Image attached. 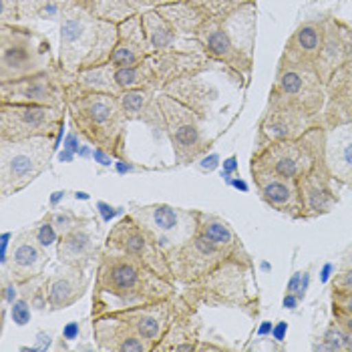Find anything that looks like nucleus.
Here are the masks:
<instances>
[{
    "label": "nucleus",
    "mask_w": 352,
    "mask_h": 352,
    "mask_svg": "<svg viewBox=\"0 0 352 352\" xmlns=\"http://www.w3.org/2000/svg\"><path fill=\"white\" fill-rule=\"evenodd\" d=\"M75 197H77V199H87L89 195H87V193H82V191H77V193H75Z\"/></svg>",
    "instance_id": "obj_51"
},
{
    "label": "nucleus",
    "mask_w": 352,
    "mask_h": 352,
    "mask_svg": "<svg viewBox=\"0 0 352 352\" xmlns=\"http://www.w3.org/2000/svg\"><path fill=\"white\" fill-rule=\"evenodd\" d=\"M169 262L179 294L195 308H238L258 316L254 262L223 217L199 210L197 232L169 254Z\"/></svg>",
    "instance_id": "obj_1"
},
{
    "label": "nucleus",
    "mask_w": 352,
    "mask_h": 352,
    "mask_svg": "<svg viewBox=\"0 0 352 352\" xmlns=\"http://www.w3.org/2000/svg\"><path fill=\"white\" fill-rule=\"evenodd\" d=\"M34 232H36V240L41 242V244L45 245V248H49V245H53L58 242V232L54 230V226L51 223V219L49 216H45L38 223H34Z\"/></svg>",
    "instance_id": "obj_38"
},
{
    "label": "nucleus",
    "mask_w": 352,
    "mask_h": 352,
    "mask_svg": "<svg viewBox=\"0 0 352 352\" xmlns=\"http://www.w3.org/2000/svg\"><path fill=\"white\" fill-rule=\"evenodd\" d=\"M326 89L328 101L318 123L326 129L352 123V58L332 75Z\"/></svg>",
    "instance_id": "obj_27"
},
{
    "label": "nucleus",
    "mask_w": 352,
    "mask_h": 352,
    "mask_svg": "<svg viewBox=\"0 0 352 352\" xmlns=\"http://www.w3.org/2000/svg\"><path fill=\"white\" fill-rule=\"evenodd\" d=\"M204 162H206L204 163V169H212L217 163V155H210V157H206Z\"/></svg>",
    "instance_id": "obj_46"
},
{
    "label": "nucleus",
    "mask_w": 352,
    "mask_h": 352,
    "mask_svg": "<svg viewBox=\"0 0 352 352\" xmlns=\"http://www.w3.org/2000/svg\"><path fill=\"white\" fill-rule=\"evenodd\" d=\"M177 294L173 298L133 306V308H123V310H113V312L135 330L137 334L151 346V352H155L175 318Z\"/></svg>",
    "instance_id": "obj_18"
},
{
    "label": "nucleus",
    "mask_w": 352,
    "mask_h": 352,
    "mask_svg": "<svg viewBox=\"0 0 352 352\" xmlns=\"http://www.w3.org/2000/svg\"><path fill=\"white\" fill-rule=\"evenodd\" d=\"M56 137H30L23 141H0V193L10 197L28 188L53 160Z\"/></svg>",
    "instance_id": "obj_8"
},
{
    "label": "nucleus",
    "mask_w": 352,
    "mask_h": 352,
    "mask_svg": "<svg viewBox=\"0 0 352 352\" xmlns=\"http://www.w3.org/2000/svg\"><path fill=\"white\" fill-rule=\"evenodd\" d=\"M163 93L175 97L179 103L190 107L201 121H208L212 107L217 99V89L212 82L204 81L199 75L169 82L162 89Z\"/></svg>",
    "instance_id": "obj_33"
},
{
    "label": "nucleus",
    "mask_w": 352,
    "mask_h": 352,
    "mask_svg": "<svg viewBox=\"0 0 352 352\" xmlns=\"http://www.w3.org/2000/svg\"><path fill=\"white\" fill-rule=\"evenodd\" d=\"M326 32L324 21H308L302 23L294 34L288 38L284 53L280 56L282 63H294V65H310L314 67L318 60V54L322 51Z\"/></svg>",
    "instance_id": "obj_29"
},
{
    "label": "nucleus",
    "mask_w": 352,
    "mask_h": 352,
    "mask_svg": "<svg viewBox=\"0 0 352 352\" xmlns=\"http://www.w3.org/2000/svg\"><path fill=\"white\" fill-rule=\"evenodd\" d=\"M332 312H334V318H336V322L340 326H344L349 332H352V314L351 312H344V310H340V308H334L332 306Z\"/></svg>",
    "instance_id": "obj_42"
},
{
    "label": "nucleus",
    "mask_w": 352,
    "mask_h": 352,
    "mask_svg": "<svg viewBox=\"0 0 352 352\" xmlns=\"http://www.w3.org/2000/svg\"><path fill=\"white\" fill-rule=\"evenodd\" d=\"M324 162L336 184L352 188V123L326 129Z\"/></svg>",
    "instance_id": "obj_31"
},
{
    "label": "nucleus",
    "mask_w": 352,
    "mask_h": 352,
    "mask_svg": "<svg viewBox=\"0 0 352 352\" xmlns=\"http://www.w3.org/2000/svg\"><path fill=\"white\" fill-rule=\"evenodd\" d=\"M127 214H131L167 256L186 244L199 226V210L175 208L169 204L135 206Z\"/></svg>",
    "instance_id": "obj_11"
},
{
    "label": "nucleus",
    "mask_w": 352,
    "mask_h": 352,
    "mask_svg": "<svg viewBox=\"0 0 352 352\" xmlns=\"http://www.w3.org/2000/svg\"><path fill=\"white\" fill-rule=\"evenodd\" d=\"M75 0H21L23 21H51L60 23L65 10Z\"/></svg>",
    "instance_id": "obj_35"
},
{
    "label": "nucleus",
    "mask_w": 352,
    "mask_h": 352,
    "mask_svg": "<svg viewBox=\"0 0 352 352\" xmlns=\"http://www.w3.org/2000/svg\"><path fill=\"white\" fill-rule=\"evenodd\" d=\"M143 2H145V6H147V8L155 6V0H143Z\"/></svg>",
    "instance_id": "obj_52"
},
{
    "label": "nucleus",
    "mask_w": 352,
    "mask_h": 352,
    "mask_svg": "<svg viewBox=\"0 0 352 352\" xmlns=\"http://www.w3.org/2000/svg\"><path fill=\"white\" fill-rule=\"evenodd\" d=\"M105 242L101 240V230L97 219L82 216V219L56 242V258L65 266L87 270L99 262Z\"/></svg>",
    "instance_id": "obj_16"
},
{
    "label": "nucleus",
    "mask_w": 352,
    "mask_h": 352,
    "mask_svg": "<svg viewBox=\"0 0 352 352\" xmlns=\"http://www.w3.org/2000/svg\"><path fill=\"white\" fill-rule=\"evenodd\" d=\"M332 306L352 314V292H336V290H332Z\"/></svg>",
    "instance_id": "obj_41"
},
{
    "label": "nucleus",
    "mask_w": 352,
    "mask_h": 352,
    "mask_svg": "<svg viewBox=\"0 0 352 352\" xmlns=\"http://www.w3.org/2000/svg\"><path fill=\"white\" fill-rule=\"evenodd\" d=\"M177 292L175 282L163 278L141 260L103 250L95 270L91 316L173 298Z\"/></svg>",
    "instance_id": "obj_2"
},
{
    "label": "nucleus",
    "mask_w": 352,
    "mask_h": 352,
    "mask_svg": "<svg viewBox=\"0 0 352 352\" xmlns=\"http://www.w3.org/2000/svg\"><path fill=\"white\" fill-rule=\"evenodd\" d=\"M58 25V69L63 77L109 63L119 25L93 16L77 0L65 10Z\"/></svg>",
    "instance_id": "obj_4"
},
{
    "label": "nucleus",
    "mask_w": 352,
    "mask_h": 352,
    "mask_svg": "<svg viewBox=\"0 0 352 352\" xmlns=\"http://www.w3.org/2000/svg\"><path fill=\"white\" fill-rule=\"evenodd\" d=\"M157 87H137L117 95V99L129 121H143L149 129L165 133V121L157 103Z\"/></svg>",
    "instance_id": "obj_32"
},
{
    "label": "nucleus",
    "mask_w": 352,
    "mask_h": 352,
    "mask_svg": "<svg viewBox=\"0 0 352 352\" xmlns=\"http://www.w3.org/2000/svg\"><path fill=\"white\" fill-rule=\"evenodd\" d=\"M252 179L256 184L260 197L270 208L290 216L292 219H302V206H300L296 179H284V177L272 175L266 171H252Z\"/></svg>",
    "instance_id": "obj_28"
},
{
    "label": "nucleus",
    "mask_w": 352,
    "mask_h": 352,
    "mask_svg": "<svg viewBox=\"0 0 352 352\" xmlns=\"http://www.w3.org/2000/svg\"><path fill=\"white\" fill-rule=\"evenodd\" d=\"M326 127L312 125L296 139L272 141L254 149L250 171H266L284 179H300L324 162Z\"/></svg>",
    "instance_id": "obj_6"
},
{
    "label": "nucleus",
    "mask_w": 352,
    "mask_h": 352,
    "mask_svg": "<svg viewBox=\"0 0 352 352\" xmlns=\"http://www.w3.org/2000/svg\"><path fill=\"white\" fill-rule=\"evenodd\" d=\"M165 2H175V0H155V6L157 4H165Z\"/></svg>",
    "instance_id": "obj_53"
},
{
    "label": "nucleus",
    "mask_w": 352,
    "mask_h": 352,
    "mask_svg": "<svg viewBox=\"0 0 352 352\" xmlns=\"http://www.w3.org/2000/svg\"><path fill=\"white\" fill-rule=\"evenodd\" d=\"M147 56H149V49H147L143 19L141 14H133L127 21L119 23L117 45L111 53L109 63L117 67H135L145 63Z\"/></svg>",
    "instance_id": "obj_30"
},
{
    "label": "nucleus",
    "mask_w": 352,
    "mask_h": 352,
    "mask_svg": "<svg viewBox=\"0 0 352 352\" xmlns=\"http://www.w3.org/2000/svg\"><path fill=\"white\" fill-rule=\"evenodd\" d=\"M63 82H65L67 97L82 95V93L121 95L137 87H157L147 60L135 67H117V65L105 63L99 67L79 71L71 77H63Z\"/></svg>",
    "instance_id": "obj_12"
},
{
    "label": "nucleus",
    "mask_w": 352,
    "mask_h": 352,
    "mask_svg": "<svg viewBox=\"0 0 352 352\" xmlns=\"http://www.w3.org/2000/svg\"><path fill=\"white\" fill-rule=\"evenodd\" d=\"M147 65L151 67L160 91L169 82L195 77L214 69L206 53H155L147 56Z\"/></svg>",
    "instance_id": "obj_23"
},
{
    "label": "nucleus",
    "mask_w": 352,
    "mask_h": 352,
    "mask_svg": "<svg viewBox=\"0 0 352 352\" xmlns=\"http://www.w3.org/2000/svg\"><path fill=\"white\" fill-rule=\"evenodd\" d=\"M141 19H143V28H145V38H147L149 54L204 53L201 45L195 38L182 34L155 6L145 8L141 12Z\"/></svg>",
    "instance_id": "obj_20"
},
{
    "label": "nucleus",
    "mask_w": 352,
    "mask_h": 352,
    "mask_svg": "<svg viewBox=\"0 0 352 352\" xmlns=\"http://www.w3.org/2000/svg\"><path fill=\"white\" fill-rule=\"evenodd\" d=\"M93 16L109 23H123L133 14H141L147 6L143 0H77Z\"/></svg>",
    "instance_id": "obj_34"
},
{
    "label": "nucleus",
    "mask_w": 352,
    "mask_h": 352,
    "mask_svg": "<svg viewBox=\"0 0 352 352\" xmlns=\"http://www.w3.org/2000/svg\"><path fill=\"white\" fill-rule=\"evenodd\" d=\"M79 332H81L79 322H71V324H67L63 328V336H65L67 340H75V338L79 336Z\"/></svg>",
    "instance_id": "obj_43"
},
{
    "label": "nucleus",
    "mask_w": 352,
    "mask_h": 352,
    "mask_svg": "<svg viewBox=\"0 0 352 352\" xmlns=\"http://www.w3.org/2000/svg\"><path fill=\"white\" fill-rule=\"evenodd\" d=\"M21 0H0V25H21Z\"/></svg>",
    "instance_id": "obj_37"
},
{
    "label": "nucleus",
    "mask_w": 352,
    "mask_h": 352,
    "mask_svg": "<svg viewBox=\"0 0 352 352\" xmlns=\"http://www.w3.org/2000/svg\"><path fill=\"white\" fill-rule=\"evenodd\" d=\"M298 282H300V274H296V276H294V278L290 280V284H288V292H290V294H292V292L296 290V286H298Z\"/></svg>",
    "instance_id": "obj_47"
},
{
    "label": "nucleus",
    "mask_w": 352,
    "mask_h": 352,
    "mask_svg": "<svg viewBox=\"0 0 352 352\" xmlns=\"http://www.w3.org/2000/svg\"><path fill=\"white\" fill-rule=\"evenodd\" d=\"M67 109L49 105L0 103V141H23L30 137L63 135Z\"/></svg>",
    "instance_id": "obj_13"
},
{
    "label": "nucleus",
    "mask_w": 352,
    "mask_h": 352,
    "mask_svg": "<svg viewBox=\"0 0 352 352\" xmlns=\"http://www.w3.org/2000/svg\"><path fill=\"white\" fill-rule=\"evenodd\" d=\"M340 266H342V270H344V268H352V245H351V250L344 254V258H342V264H340Z\"/></svg>",
    "instance_id": "obj_45"
},
{
    "label": "nucleus",
    "mask_w": 352,
    "mask_h": 352,
    "mask_svg": "<svg viewBox=\"0 0 352 352\" xmlns=\"http://www.w3.org/2000/svg\"><path fill=\"white\" fill-rule=\"evenodd\" d=\"M284 332H286V324H280L276 328V338L278 340H282V336H284Z\"/></svg>",
    "instance_id": "obj_49"
},
{
    "label": "nucleus",
    "mask_w": 352,
    "mask_h": 352,
    "mask_svg": "<svg viewBox=\"0 0 352 352\" xmlns=\"http://www.w3.org/2000/svg\"><path fill=\"white\" fill-rule=\"evenodd\" d=\"M199 330L201 318L197 314V308L190 304L182 294H177V308L175 318L169 326L162 344L155 352H193L199 346Z\"/></svg>",
    "instance_id": "obj_25"
},
{
    "label": "nucleus",
    "mask_w": 352,
    "mask_h": 352,
    "mask_svg": "<svg viewBox=\"0 0 352 352\" xmlns=\"http://www.w3.org/2000/svg\"><path fill=\"white\" fill-rule=\"evenodd\" d=\"M60 197H65V191H56V195H53V199H51V201H53V206L58 201V199H60Z\"/></svg>",
    "instance_id": "obj_50"
},
{
    "label": "nucleus",
    "mask_w": 352,
    "mask_h": 352,
    "mask_svg": "<svg viewBox=\"0 0 352 352\" xmlns=\"http://www.w3.org/2000/svg\"><path fill=\"white\" fill-rule=\"evenodd\" d=\"M91 330L99 351L151 352V346L115 312L91 316Z\"/></svg>",
    "instance_id": "obj_21"
},
{
    "label": "nucleus",
    "mask_w": 352,
    "mask_h": 352,
    "mask_svg": "<svg viewBox=\"0 0 352 352\" xmlns=\"http://www.w3.org/2000/svg\"><path fill=\"white\" fill-rule=\"evenodd\" d=\"M47 216L54 226V230L58 232V236L71 232L82 219V216L75 214L73 210H67V208H58V210H53V212H47Z\"/></svg>",
    "instance_id": "obj_36"
},
{
    "label": "nucleus",
    "mask_w": 352,
    "mask_h": 352,
    "mask_svg": "<svg viewBox=\"0 0 352 352\" xmlns=\"http://www.w3.org/2000/svg\"><path fill=\"white\" fill-rule=\"evenodd\" d=\"M256 16V0H252L221 19L206 21L193 36L212 65L242 87L250 82L254 69Z\"/></svg>",
    "instance_id": "obj_3"
},
{
    "label": "nucleus",
    "mask_w": 352,
    "mask_h": 352,
    "mask_svg": "<svg viewBox=\"0 0 352 352\" xmlns=\"http://www.w3.org/2000/svg\"><path fill=\"white\" fill-rule=\"evenodd\" d=\"M67 113L73 127L91 145L105 149L117 162L127 160V115L117 95L82 93L67 97Z\"/></svg>",
    "instance_id": "obj_5"
},
{
    "label": "nucleus",
    "mask_w": 352,
    "mask_h": 352,
    "mask_svg": "<svg viewBox=\"0 0 352 352\" xmlns=\"http://www.w3.org/2000/svg\"><path fill=\"white\" fill-rule=\"evenodd\" d=\"M223 169H226V173H228V171H234V169H236V157H230L228 162L223 163Z\"/></svg>",
    "instance_id": "obj_48"
},
{
    "label": "nucleus",
    "mask_w": 352,
    "mask_h": 352,
    "mask_svg": "<svg viewBox=\"0 0 352 352\" xmlns=\"http://www.w3.org/2000/svg\"><path fill=\"white\" fill-rule=\"evenodd\" d=\"M91 278L81 268L65 266L56 268L53 274H45L43 288L47 296V312H58L75 306L87 294Z\"/></svg>",
    "instance_id": "obj_22"
},
{
    "label": "nucleus",
    "mask_w": 352,
    "mask_h": 352,
    "mask_svg": "<svg viewBox=\"0 0 352 352\" xmlns=\"http://www.w3.org/2000/svg\"><path fill=\"white\" fill-rule=\"evenodd\" d=\"M103 250L115 252V254H127L131 258H137L143 264H147L149 268H153L157 274H162L163 278L175 282L169 256L155 244V240L137 223L135 219L131 217V214H125L111 228V232L105 238Z\"/></svg>",
    "instance_id": "obj_14"
},
{
    "label": "nucleus",
    "mask_w": 352,
    "mask_h": 352,
    "mask_svg": "<svg viewBox=\"0 0 352 352\" xmlns=\"http://www.w3.org/2000/svg\"><path fill=\"white\" fill-rule=\"evenodd\" d=\"M97 206H99V208L103 210V214H105V217H103V219H105V221H109V219H111V217H113V216H117V210H115V208H109L107 204L99 201Z\"/></svg>",
    "instance_id": "obj_44"
},
{
    "label": "nucleus",
    "mask_w": 352,
    "mask_h": 352,
    "mask_svg": "<svg viewBox=\"0 0 352 352\" xmlns=\"http://www.w3.org/2000/svg\"><path fill=\"white\" fill-rule=\"evenodd\" d=\"M312 125H320L318 121L306 117L304 113H298L294 109H278L266 107L260 123H258V139L256 147L266 145L272 141H286L296 139Z\"/></svg>",
    "instance_id": "obj_26"
},
{
    "label": "nucleus",
    "mask_w": 352,
    "mask_h": 352,
    "mask_svg": "<svg viewBox=\"0 0 352 352\" xmlns=\"http://www.w3.org/2000/svg\"><path fill=\"white\" fill-rule=\"evenodd\" d=\"M58 71L51 41L27 25H0V82Z\"/></svg>",
    "instance_id": "obj_7"
},
{
    "label": "nucleus",
    "mask_w": 352,
    "mask_h": 352,
    "mask_svg": "<svg viewBox=\"0 0 352 352\" xmlns=\"http://www.w3.org/2000/svg\"><path fill=\"white\" fill-rule=\"evenodd\" d=\"M326 101L328 89L314 67L280 60L266 107L294 109L318 121L326 107Z\"/></svg>",
    "instance_id": "obj_9"
},
{
    "label": "nucleus",
    "mask_w": 352,
    "mask_h": 352,
    "mask_svg": "<svg viewBox=\"0 0 352 352\" xmlns=\"http://www.w3.org/2000/svg\"><path fill=\"white\" fill-rule=\"evenodd\" d=\"M157 103L162 107L165 135L169 137L175 163L188 165L206 155L214 141L204 133L201 129L204 121L190 107H186L175 97L163 91L157 93Z\"/></svg>",
    "instance_id": "obj_10"
},
{
    "label": "nucleus",
    "mask_w": 352,
    "mask_h": 352,
    "mask_svg": "<svg viewBox=\"0 0 352 352\" xmlns=\"http://www.w3.org/2000/svg\"><path fill=\"white\" fill-rule=\"evenodd\" d=\"M0 103L67 109V91H65L60 69L25 77L19 81L0 82Z\"/></svg>",
    "instance_id": "obj_15"
},
{
    "label": "nucleus",
    "mask_w": 352,
    "mask_h": 352,
    "mask_svg": "<svg viewBox=\"0 0 352 352\" xmlns=\"http://www.w3.org/2000/svg\"><path fill=\"white\" fill-rule=\"evenodd\" d=\"M332 290L336 292H352V268L340 270L332 280Z\"/></svg>",
    "instance_id": "obj_40"
},
{
    "label": "nucleus",
    "mask_w": 352,
    "mask_h": 352,
    "mask_svg": "<svg viewBox=\"0 0 352 352\" xmlns=\"http://www.w3.org/2000/svg\"><path fill=\"white\" fill-rule=\"evenodd\" d=\"M47 266H49L47 248L36 240V232L32 226L12 238L8 256L2 262V276L14 282H27L45 276Z\"/></svg>",
    "instance_id": "obj_17"
},
{
    "label": "nucleus",
    "mask_w": 352,
    "mask_h": 352,
    "mask_svg": "<svg viewBox=\"0 0 352 352\" xmlns=\"http://www.w3.org/2000/svg\"><path fill=\"white\" fill-rule=\"evenodd\" d=\"M30 312H32V304L25 296H21V298L14 300L10 304V316H12V322L14 324H28L30 322Z\"/></svg>",
    "instance_id": "obj_39"
},
{
    "label": "nucleus",
    "mask_w": 352,
    "mask_h": 352,
    "mask_svg": "<svg viewBox=\"0 0 352 352\" xmlns=\"http://www.w3.org/2000/svg\"><path fill=\"white\" fill-rule=\"evenodd\" d=\"M296 184L302 206V219L324 216L338 204V193L334 190V179L326 167V162L318 163L314 169L296 179Z\"/></svg>",
    "instance_id": "obj_19"
},
{
    "label": "nucleus",
    "mask_w": 352,
    "mask_h": 352,
    "mask_svg": "<svg viewBox=\"0 0 352 352\" xmlns=\"http://www.w3.org/2000/svg\"><path fill=\"white\" fill-rule=\"evenodd\" d=\"M352 58V27L338 21V19H326V32L322 51L318 54V60L314 69L318 71L324 85L330 82L332 75Z\"/></svg>",
    "instance_id": "obj_24"
}]
</instances>
